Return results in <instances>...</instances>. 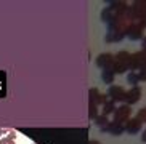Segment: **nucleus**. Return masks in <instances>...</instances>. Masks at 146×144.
I'll list each match as a JSON object with an SVG mask.
<instances>
[{"label": "nucleus", "instance_id": "nucleus-2", "mask_svg": "<svg viewBox=\"0 0 146 144\" xmlns=\"http://www.w3.org/2000/svg\"><path fill=\"white\" fill-rule=\"evenodd\" d=\"M112 110H114L112 104H106V106H104V114H108V112H112Z\"/></svg>", "mask_w": 146, "mask_h": 144}, {"label": "nucleus", "instance_id": "nucleus-5", "mask_svg": "<svg viewBox=\"0 0 146 144\" xmlns=\"http://www.w3.org/2000/svg\"><path fill=\"white\" fill-rule=\"evenodd\" d=\"M90 144H100V143H90Z\"/></svg>", "mask_w": 146, "mask_h": 144}, {"label": "nucleus", "instance_id": "nucleus-4", "mask_svg": "<svg viewBox=\"0 0 146 144\" xmlns=\"http://www.w3.org/2000/svg\"><path fill=\"white\" fill-rule=\"evenodd\" d=\"M143 141H146V131L143 133Z\"/></svg>", "mask_w": 146, "mask_h": 144}, {"label": "nucleus", "instance_id": "nucleus-1", "mask_svg": "<svg viewBox=\"0 0 146 144\" xmlns=\"http://www.w3.org/2000/svg\"><path fill=\"white\" fill-rule=\"evenodd\" d=\"M129 96H130V98H127V99H129V102H135V101H138V99H140V90H138V88L132 90V91L129 93Z\"/></svg>", "mask_w": 146, "mask_h": 144}, {"label": "nucleus", "instance_id": "nucleus-3", "mask_svg": "<svg viewBox=\"0 0 146 144\" xmlns=\"http://www.w3.org/2000/svg\"><path fill=\"white\" fill-rule=\"evenodd\" d=\"M143 48H146V38H143Z\"/></svg>", "mask_w": 146, "mask_h": 144}]
</instances>
